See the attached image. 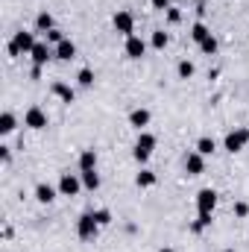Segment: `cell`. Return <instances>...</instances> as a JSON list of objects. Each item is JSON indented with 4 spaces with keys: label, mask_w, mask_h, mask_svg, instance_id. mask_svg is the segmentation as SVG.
<instances>
[{
    "label": "cell",
    "mask_w": 249,
    "mask_h": 252,
    "mask_svg": "<svg viewBox=\"0 0 249 252\" xmlns=\"http://www.w3.org/2000/svg\"><path fill=\"white\" fill-rule=\"evenodd\" d=\"M82 185H85L88 190L100 188V176H97V170H82Z\"/></svg>",
    "instance_id": "21"
},
{
    "label": "cell",
    "mask_w": 249,
    "mask_h": 252,
    "mask_svg": "<svg viewBox=\"0 0 249 252\" xmlns=\"http://www.w3.org/2000/svg\"><path fill=\"white\" fill-rule=\"evenodd\" d=\"M129 124L135 126L138 132H144V126L150 124V109H135V112L129 115Z\"/></svg>",
    "instance_id": "13"
},
{
    "label": "cell",
    "mask_w": 249,
    "mask_h": 252,
    "mask_svg": "<svg viewBox=\"0 0 249 252\" xmlns=\"http://www.w3.org/2000/svg\"><path fill=\"white\" fill-rule=\"evenodd\" d=\"M158 252H173V250H170V247H164V250H158Z\"/></svg>",
    "instance_id": "33"
},
{
    "label": "cell",
    "mask_w": 249,
    "mask_h": 252,
    "mask_svg": "<svg viewBox=\"0 0 249 252\" xmlns=\"http://www.w3.org/2000/svg\"><path fill=\"white\" fill-rule=\"evenodd\" d=\"M53 94L62 97V103H73V88L64 85V82H53Z\"/></svg>",
    "instance_id": "17"
},
{
    "label": "cell",
    "mask_w": 249,
    "mask_h": 252,
    "mask_svg": "<svg viewBox=\"0 0 249 252\" xmlns=\"http://www.w3.org/2000/svg\"><path fill=\"white\" fill-rule=\"evenodd\" d=\"M79 170H97V153H94V150H82V156H79Z\"/></svg>",
    "instance_id": "15"
},
{
    "label": "cell",
    "mask_w": 249,
    "mask_h": 252,
    "mask_svg": "<svg viewBox=\"0 0 249 252\" xmlns=\"http://www.w3.org/2000/svg\"><path fill=\"white\" fill-rule=\"evenodd\" d=\"M112 24H115V30L121 32V35H135V18H132V12H115V18H112Z\"/></svg>",
    "instance_id": "4"
},
{
    "label": "cell",
    "mask_w": 249,
    "mask_h": 252,
    "mask_svg": "<svg viewBox=\"0 0 249 252\" xmlns=\"http://www.w3.org/2000/svg\"><path fill=\"white\" fill-rule=\"evenodd\" d=\"M185 170H187V176H199L205 170V161H202L199 153H187L185 156Z\"/></svg>",
    "instance_id": "11"
},
{
    "label": "cell",
    "mask_w": 249,
    "mask_h": 252,
    "mask_svg": "<svg viewBox=\"0 0 249 252\" xmlns=\"http://www.w3.org/2000/svg\"><path fill=\"white\" fill-rule=\"evenodd\" d=\"M214 150H217L214 138H208V135H205V138H199V141H196V153H199V156H211Z\"/></svg>",
    "instance_id": "19"
},
{
    "label": "cell",
    "mask_w": 249,
    "mask_h": 252,
    "mask_svg": "<svg viewBox=\"0 0 249 252\" xmlns=\"http://www.w3.org/2000/svg\"><path fill=\"white\" fill-rule=\"evenodd\" d=\"M214 205H217V190L211 188H202L199 193H196V211H214Z\"/></svg>",
    "instance_id": "7"
},
{
    "label": "cell",
    "mask_w": 249,
    "mask_h": 252,
    "mask_svg": "<svg viewBox=\"0 0 249 252\" xmlns=\"http://www.w3.org/2000/svg\"><path fill=\"white\" fill-rule=\"evenodd\" d=\"M76 79H79V85H82V88H88V85H94V70H91V67H82Z\"/></svg>",
    "instance_id": "26"
},
{
    "label": "cell",
    "mask_w": 249,
    "mask_h": 252,
    "mask_svg": "<svg viewBox=\"0 0 249 252\" xmlns=\"http://www.w3.org/2000/svg\"><path fill=\"white\" fill-rule=\"evenodd\" d=\"M199 3H202V0H199Z\"/></svg>",
    "instance_id": "34"
},
{
    "label": "cell",
    "mask_w": 249,
    "mask_h": 252,
    "mask_svg": "<svg viewBox=\"0 0 249 252\" xmlns=\"http://www.w3.org/2000/svg\"><path fill=\"white\" fill-rule=\"evenodd\" d=\"M153 150H156V135H150V132H138V141H135V150H132L135 161L144 164V161L153 156Z\"/></svg>",
    "instance_id": "1"
},
{
    "label": "cell",
    "mask_w": 249,
    "mask_h": 252,
    "mask_svg": "<svg viewBox=\"0 0 249 252\" xmlns=\"http://www.w3.org/2000/svg\"><path fill=\"white\" fill-rule=\"evenodd\" d=\"M35 199H38L41 205H50V202L56 199V190L50 188V185H44V182H41V185H35Z\"/></svg>",
    "instance_id": "14"
},
{
    "label": "cell",
    "mask_w": 249,
    "mask_h": 252,
    "mask_svg": "<svg viewBox=\"0 0 249 252\" xmlns=\"http://www.w3.org/2000/svg\"><path fill=\"white\" fill-rule=\"evenodd\" d=\"M76 56V44L70 41V38H64V41H59L56 44V59H62V62H70Z\"/></svg>",
    "instance_id": "12"
},
{
    "label": "cell",
    "mask_w": 249,
    "mask_h": 252,
    "mask_svg": "<svg viewBox=\"0 0 249 252\" xmlns=\"http://www.w3.org/2000/svg\"><path fill=\"white\" fill-rule=\"evenodd\" d=\"M15 124H18V121H15V115H12V112H3V115H0V132H3V135L15 132Z\"/></svg>",
    "instance_id": "22"
},
{
    "label": "cell",
    "mask_w": 249,
    "mask_h": 252,
    "mask_svg": "<svg viewBox=\"0 0 249 252\" xmlns=\"http://www.w3.org/2000/svg\"><path fill=\"white\" fill-rule=\"evenodd\" d=\"M153 47H156V50H164V47H167V32H164V30H156V32H153Z\"/></svg>",
    "instance_id": "24"
},
{
    "label": "cell",
    "mask_w": 249,
    "mask_h": 252,
    "mask_svg": "<svg viewBox=\"0 0 249 252\" xmlns=\"http://www.w3.org/2000/svg\"><path fill=\"white\" fill-rule=\"evenodd\" d=\"M24 126H30V129H44V126H47V112H44L41 106H30L27 115H24Z\"/></svg>",
    "instance_id": "5"
},
{
    "label": "cell",
    "mask_w": 249,
    "mask_h": 252,
    "mask_svg": "<svg viewBox=\"0 0 249 252\" xmlns=\"http://www.w3.org/2000/svg\"><path fill=\"white\" fill-rule=\"evenodd\" d=\"M167 21H170V24H179V21H182V12L170 6V9H167Z\"/></svg>",
    "instance_id": "30"
},
{
    "label": "cell",
    "mask_w": 249,
    "mask_h": 252,
    "mask_svg": "<svg viewBox=\"0 0 249 252\" xmlns=\"http://www.w3.org/2000/svg\"><path fill=\"white\" fill-rule=\"evenodd\" d=\"M199 50H202L205 56H214V53H217V38H214V35H208V38L199 44Z\"/></svg>",
    "instance_id": "25"
},
{
    "label": "cell",
    "mask_w": 249,
    "mask_h": 252,
    "mask_svg": "<svg viewBox=\"0 0 249 252\" xmlns=\"http://www.w3.org/2000/svg\"><path fill=\"white\" fill-rule=\"evenodd\" d=\"M82 188V179H76L73 173H62V179H59V190H62V196H76Z\"/></svg>",
    "instance_id": "8"
},
{
    "label": "cell",
    "mask_w": 249,
    "mask_h": 252,
    "mask_svg": "<svg viewBox=\"0 0 249 252\" xmlns=\"http://www.w3.org/2000/svg\"><path fill=\"white\" fill-rule=\"evenodd\" d=\"M35 30H38V32H50V30H56V27H53V15H50V12H38V18H35Z\"/></svg>",
    "instance_id": "16"
},
{
    "label": "cell",
    "mask_w": 249,
    "mask_h": 252,
    "mask_svg": "<svg viewBox=\"0 0 249 252\" xmlns=\"http://www.w3.org/2000/svg\"><path fill=\"white\" fill-rule=\"evenodd\" d=\"M208 35H211V32H208V27H205V24H202V21H199V24H193V27H190V38H193V41H196V44H202V41H205V38H208Z\"/></svg>",
    "instance_id": "18"
},
{
    "label": "cell",
    "mask_w": 249,
    "mask_h": 252,
    "mask_svg": "<svg viewBox=\"0 0 249 252\" xmlns=\"http://www.w3.org/2000/svg\"><path fill=\"white\" fill-rule=\"evenodd\" d=\"M205 226H211V214H208V211H199V217L193 220V226H190V232H202Z\"/></svg>",
    "instance_id": "23"
},
{
    "label": "cell",
    "mask_w": 249,
    "mask_h": 252,
    "mask_svg": "<svg viewBox=\"0 0 249 252\" xmlns=\"http://www.w3.org/2000/svg\"><path fill=\"white\" fill-rule=\"evenodd\" d=\"M59 41H64L62 30H50V32H47V44H59Z\"/></svg>",
    "instance_id": "29"
},
{
    "label": "cell",
    "mask_w": 249,
    "mask_h": 252,
    "mask_svg": "<svg viewBox=\"0 0 249 252\" xmlns=\"http://www.w3.org/2000/svg\"><path fill=\"white\" fill-rule=\"evenodd\" d=\"M247 214H249L247 202H235V217H247Z\"/></svg>",
    "instance_id": "31"
},
{
    "label": "cell",
    "mask_w": 249,
    "mask_h": 252,
    "mask_svg": "<svg viewBox=\"0 0 249 252\" xmlns=\"http://www.w3.org/2000/svg\"><path fill=\"white\" fill-rule=\"evenodd\" d=\"M153 9H170V0H150Z\"/></svg>",
    "instance_id": "32"
},
{
    "label": "cell",
    "mask_w": 249,
    "mask_h": 252,
    "mask_svg": "<svg viewBox=\"0 0 249 252\" xmlns=\"http://www.w3.org/2000/svg\"><path fill=\"white\" fill-rule=\"evenodd\" d=\"M147 53V44H144V38H138V35H129L126 38V56L129 59H141Z\"/></svg>",
    "instance_id": "10"
},
{
    "label": "cell",
    "mask_w": 249,
    "mask_h": 252,
    "mask_svg": "<svg viewBox=\"0 0 249 252\" xmlns=\"http://www.w3.org/2000/svg\"><path fill=\"white\" fill-rule=\"evenodd\" d=\"M100 229H103V226L94 220V211H88V214H82V217L76 220V235H79L82 241H94Z\"/></svg>",
    "instance_id": "2"
},
{
    "label": "cell",
    "mask_w": 249,
    "mask_h": 252,
    "mask_svg": "<svg viewBox=\"0 0 249 252\" xmlns=\"http://www.w3.org/2000/svg\"><path fill=\"white\" fill-rule=\"evenodd\" d=\"M12 44L21 50V53H32V47L38 44L35 41V35L32 32H27V30H21V32H15V38H12Z\"/></svg>",
    "instance_id": "9"
},
{
    "label": "cell",
    "mask_w": 249,
    "mask_h": 252,
    "mask_svg": "<svg viewBox=\"0 0 249 252\" xmlns=\"http://www.w3.org/2000/svg\"><path fill=\"white\" fill-rule=\"evenodd\" d=\"M30 56H32V64L44 67V64L56 56V50H50V44H47V41H38V44L32 47V53H30Z\"/></svg>",
    "instance_id": "6"
},
{
    "label": "cell",
    "mask_w": 249,
    "mask_h": 252,
    "mask_svg": "<svg viewBox=\"0 0 249 252\" xmlns=\"http://www.w3.org/2000/svg\"><path fill=\"white\" fill-rule=\"evenodd\" d=\"M135 185H138V188H153V185H156V173H153V170H141V173L135 176Z\"/></svg>",
    "instance_id": "20"
},
{
    "label": "cell",
    "mask_w": 249,
    "mask_h": 252,
    "mask_svg": "<svg viewBox=\"0 0 249 252\" xmlns=\"http://www.w3.org/2000/svg\"><path fill=\"white\" fill-rule=\"evenodd\" d=\"M94 220H97L100 226H109V223H112V211H109V208H97V211H94Z\"/></svg>",
    "instance_id": "27"
},
{
    "label": "cell",
    "mask_w": 249,
    "mask_h": 252,
    "mask_svg": "<svg viewBox=\"0 0 249 252\" xmlns=\"http://www.w3.org/2000/svg\"><path fill=\"white\" fill-rule=\"evenodd\" d=\"M176 70H179V76H182V79H190V76H193V62H187V59H182Z\"/></svg>",
    "instance_id": "28"
},
{
    "label": "cell",
    "mask_w": 249,
    "mask_h": 252,
    "mask_svg": "<svg viewBox=\"0 0 249 252\" xmlns=\"http://www.w3.org/2000/svg\"><path fill=\"white\" fill-rule=\"evenodd\" d=\"M247 141H249V129H247V126H238V129L226 132V138H223V147H226L229 153H241V150L247 147Z\"/></svg>",
    "instance_id": "3"
}]
</instances>
